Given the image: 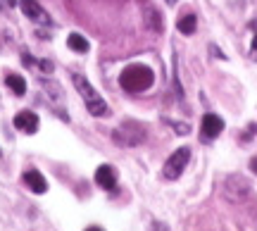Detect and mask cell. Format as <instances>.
Instances as JSON below:
<instances>
[{"mask_svg": "<svg viewBox=\"0 0 257 231\" xmlns=\"http://www.w3.org/2000/svg\"><path fill=\"white\" fill-rule=\"evenodd\" d=\"M143 27L153 34H162L165 31V24H162V15L157 12V8L153 3H143Z\"/></svg>", "mask_w": 257, "mask_h": 231, "instance_id": "cell-8", "label": "cell"}, {"mask_svg": "<svg viewBox=\"0 0 257 231\" xmlns=\"http://www.w3.org/2000/svg\"><path fill=\"white\" fill-rule=\"evenodd\" d=\"M112 141L117 143V146H124V148H131V146H141L143 141H146V127L143 124H138V122L128 120L124 122L121 127L112 131Z\"/></svg>", "mask_w": 257, "mask_h": 231, "instance_id": "cell-3", "label": "cell"}, {"mask_svg": "<svg viewBox=\"0 0 257 231\" xmlns=\"http://www.w3.org/2000/svg\"><path fill=\"white\" fill-rule=\"evenodd\" d=\"M252 29H255V38H252V57L257 60V24H252Z\"/></svg>", "mask_w": 257, "mask_h": 231, "instance_id": "cell-21", "label": "cell"}, {"mask_svg": "<svg viewBox=\"0 0 257 231\" xmlns=\"http://www.w3.org/2000/svg\"><path fill=\"white\" fill-rule=\"evenodd\" d=\"M252 193V188H250V181L248 179H243L238 174H231L226 181H224V195L233 200V203H240V200H245L250 198Z\"/></svg>", "mask_w": 257, "mask_h": 231, "instance_id": "cell-5", "label": "cell"}, {"mask_svg": "<svg viewBox=\"0 0 257 231\" xmlns=\"http://www.w3.org/2000/svg\"><path fill=\"white\" fill-rule=\"evenodd\" d=\"M150 231H169V226H167L165 222H160V219H155V222L150 224Z\"/></svg>", "mask_w": 257, "mask_h": 231, "instance_id": "cell-17", "label": "cell"}, {"mask_svg": "<svg viewBox=\"0 0 257 231\" xmlns=\"http://www.w3.org/2000/svg\"><path fill=\"white\" fill-rule=\"evenodd\" d=\"M72 83H74V88L79 91V95L83 98V102H86V110L91 112L93 117H105V114L110 112V107H107L105 98H102L100 93L93 88L91 81H88L86 76H81V74H72Z\"/></svg>", "mask_w": 257, "mask_h": 231, "instance_id": "cell-2", "label": "cell"}, {"mask_svg": "<svg viewBox=\"0 0 257 231\" xmlns=\"http://www.w3.org/2000/svg\"><path fill=\"white\" fill-rule=\"evenodd\" d=\"M121 88L128 93H143L155 83V74L148 65H128L119 76Z\"/></svg>", "mask_w": 257, "mask_h": 231, "instance_id": "cell-1", "label": "cell"}, {"mask_svg": "<svg viewBox=\"0 0 257 231\" xmlns=\"http://www.w3.org/2000/svg\"><path fill=\"white\" fill-rule=\"evenodd\" d=\"M19 8L24 12V17H29V22H36V24H43V27H48L53 22L50 15L38 5L36 0H19Z\"/></svg>", "mask_w": 257, "mask_h": 231, "instance_id": "cell-6", "label": "cell"}, {"mask_svg": "<svg viewBox=\"0 0 257 231\" xmlns=\"http://www.w3.org/2000/svg\"><path fill=\"white\" fill-rule=\"evenodd\" d=\"M0 155H3V153H0Z\"/></svg>", "mask_w": 257, "mask_h": 231, "instance_id": "cell-26", "label": "cell"}, {"mask_svg": "<svg viewBox=\"0 0 257 231\" xmlns=\"http://www.w3.org/2000/svg\"><path fill=\"white\" fill-rule=\"evenodd\" d=\"M188 160H191V148H188V146L174 150L172 155L167 157L165 167H162V176H165L167 181H174V179H179V176L184 174V169L188 167Z\"/></svg>", "mask_w": 257, "mask_h": 231, "instance_id": "cell-4", "label": "cell"}, {"mask_svg": "<svg viewBox=\"0 0 257 231\" xmlns=\"http://www.w3.org/2000/svg\"><path fill=\"white\" fill-rule=\"evenodd\" d=\"M24 184H27L36 195H41V193H46L48 191L46 176L41 174L38 169H27V172H24Z\"/></svg>", "mask_w": 257, "mask_h": 231, "instance_id": "cell-11", "label": "cell"}, {"mask_svg": "<svg viewBox=\"0 0 257 231\" xmlns=\"http://www.w3.org/2000/svg\"><path fill=\"white\" fill-rule=\"evenodd\" d=\"M250 169L257 174V157H252V160H250Z\"/></svg>", "mask_w": 257, "mask_h": 231, "instance_id": "cell-23", "label": "cell"}, {"mask_svg": "<svg viewBox=\"0 0 257 231\" xmlns=\"http://www.w3.org/2000/svg\"><path fill=\"white\" fill-rule=\"evenodd\" d=\"M38 65H41V69H43V72H53V62H48V60H41Z\"/></svg>", "mask_w": 257, "mask_h": 231, "instance_id": "cell-20", "label": "cell"}, {"mask_svg": "<svg viewBox=\"0 0 257 231\" xmlns=\"http://www.w3.org/2000/svg\"><path fill=\"white\" fill-rule=\"evenodd\" d=\"M255 134H257V124H250L248 129H245V134H243V143H250Z\"/></svg>", "mask_w": 257, "mask_h": 231, "instance_id": "cell-15", "label": "cell"}, {"mask_svg": "<svg viewBox=\"0 0 257 231\" xmlns=\"http://www.w3.org/2000/svg\"><path fill=\"white\" fill-rule=\"evenodd\" d=\"M169 124H172V129H174L176 134H188V131H191V127H188V124H181V122H169Z\"/></svg>", "mask_w": 257, "mask_h": 231, "instance_id": "cell-16", "label": "cell"}, {"mask_svg": "<svg viewBox=\"0 0 257 231\" xmlns=\"http://www.w3.org/2000/svg\"><path fill=\"white\" fill-rule=\"evenodd\" d=\"M22 62H24V65H27V67H31V65H36V60H34V57L29 55V53H22Z\"/></svg>", "mask_w": 257, "mask_h": 231, "instance_id": "cell-18", "label": "cell"}, {"mask_svg": "<svg viewBox=\"0 0 257 231\" xmlns=\"http://www.w3.org/2000/svg\"><path fill=\"white\" fill-rule=\"evenodd\" d=\"M17 5V0H0V10L3 8H15Z\"/></svg>", "mask_w": 257, "mask_h": 231, "instance_id": "cell-22", "label": "cell"}, {"mask_svg": "<svg viewBox=\"0 0 257 231\" xmlns=\"http://www.w3.org/2000/svg\"><path fill=\"white\" fill-rule=\"evenodd\" d=\"M86 231H105V229H100V226H88Z\"/></svg>", "mask_w": 257, "mask_h": 231, "instance_id": "cell-24", "label": "cell"}, {"mask_svg": "<svg viewBox=\"0 0 257 231\" xmlns=\"http://www.w3.org/2000/svg\"><path fill=\"white\" fill-rule=\"evenodd\" d=\"M5 83H8V88L15 93V95H24V93H27V81L19 74H8L5 76Z\"/></svg>", "mask_w": 257, "mask_h": 231, "instance_id": "cell-13", "label": "cell"}, {"mask_svg": "<svg viewBox=\"0 0 257 231\" xmlns=\"http://www.w3.org/2000/svg\"><path fill=\"white\" fill-rule=\"evenodd\" d=\"M210 53H212L214 57H219V60H226V55H224L221 50H217V46H210Z\"/></svg>", "mask_w": 257, "mask_h": 231, "instance_id": "cell-19", "label": "cell"}, {"mask_svg": "<svg viewBox=\"0 0 257 231\" xmlns=\"http://www.w3.org/2000/svg\"><path fill=\"white\" fill-rule=\"evenodd\" d=\"M67 46L72 48L74 53H81V55H83V53H88V48H91V46H88V41H86L81 34H69V38H67Z\"/></svg>", "mask_w": 257, "mask_h": 231, "instance_id": "cell-14", "label": "cell"}, {"mask_svg": "<svg viewBox=\"0 0 257 231\" xmlns=\"http://www.w3.org/2000/svg\"><path fill=\"white\" fill-rule=\"evenodd\" d=\"M117 179H119V174H117V169L112 165H100L95 169V184L100 186L102 191H114L117 188Z\"/></svg>", "mask_w": 257, "mask_h": 231, "instance_id": "cell-9", "label": "cell"}, {"mask_svg": "<svg viewBox=\"0 0 257 231\" xmlns=\"http://www.w3.org/2000/svg\"><path fill=\"white\" fill-rule=\"evenodd\" d=\"M167 3H169V5H174V3H176V0H167Z\"/></svg>", "mask_w": 257, "mask_h": 231, "instance_id": "cell-25", "label": "cell"}, {"mask_svg": "<svg viewBox=\"0 0 257 231\" xmlns=\"http://www.w3.org/2000/svg\"><path fill=\"white\" fill-rule=\"evenodd\" d=\"M176 29H179L184 36H191V34H195V29H198V17H195V15H186V17H181L176 22Z\"/></svg>", "mask_w": 257, "mask_h": 231, "instance_id": "cell-12", "label": "cell"}, {"mask_svg": "<svg viewBox=\"0 0 257 231\" xmlns=\"http://www.w3.org/2000/svg\"><path fill=\"white\" fill-rule=\"evenodd\" d=\"M15 129H19L22 134H36L38 131V114L31 110H22L15 117Z\"/></svg>", "mask_w": 257, "mask_h": 231, "instance_id": "cell-10", "label": "cell"}, {"mask_svg": "<svg viewBox=\"0 0 257 231\" xmlns=\"http://www.w3.org/2000/svg\"><path fill=\"white\" fill-rule=\"evenodd\" d=\"M221 131H224V120H221L219 114H214V112H207V114L202 117V124H200L202 139H205V141H214Z\"/></svg>", "mask_w": 257, "mask_h": 231, "instance_id": "cell-7", "label": "cell"}]
</instances>
